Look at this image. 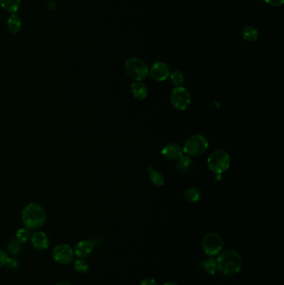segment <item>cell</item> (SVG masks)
Returning a JSON list of instances; mask_svg holds the SVG:
<instances>
[{"mask_svg": "<svg viewBox=\"0 0 284 285\" xmlns=\"http://www.w3.org/2000/svg\"><path fill=\"white\" fill-rule=\"evenodd\" d=\"M163 285H178L177 283L175 282H167L165 284H163Z\"/></svg>", "mask_w": 284, "mask_h": 285, "instance_id": "cell-28", "label": "cell"}, {"mask_svg": "<svg viewBox=\"0 0 284 285\" xmlns=\"http://www.w3.org/2000/svg\"><path fill=\"white\" fill-rule=\"evenodd\" d=\"M74 252L68 244H59L54 248L53 257L60 264H69L73 260Z\"/></svg>", "mask_w": 284, "mask_h": 285, "instance_id": "cell-8", "label": "cell"}, {"mask_svg": "<svg viewBox=\"0 0 284 285\" xmlns=\"http://www.w3.org/2000/svg\"><path fill=\"white\" fill-rule=\"evenodd\" d=\"M73 268L79 274H85L88 271L89 265L87 261L84 259H78L73 262Z\"/></svg>", "mask_w": 284, "mask_h": 285, "instance_id": "cell-19", "label": "cell"}, {"mask_svg": "<svg viewBox=\"0 0 284 285\" xmlns=\"http://www.w3.org/2000/svg\"><path fill=\"white\" fill-rule=\"evenodd\" d=\"M264 2L269 4L271 6H274V7H278V6H281L284 3V0H263Z\"/></svg>", "mask_w": 284, "mask_h": 285, "instance_id": "cell-27", "label": "cell"}, {"mask_svg": "<svg viewBox=\"0 0 284 285\" xmlns=\"http://www.w3.org/2000/svg\"><path fill=\"white\" fill-rule=\"evenodd\" d=\"M93 251V243L89 240H82L77 243L74 248V254L79 259L88 257Z\"/></svg>", "mask_w": 284, "mask_h": 285, "instance_id": "cell-11", "label": "cell"}, {"mask_svg": "<svg viewBox=\"0 0 284 285\" xmlns=\"http://www.w3.org/2000/svg\"><path fill=\"white\" fill-rule=\"evenodd\" d=\"M56 285H72L71 284L68 282H60L59 284H57Z\"/></svg>", "mask_w": 284, "mask_h": 285, "instance_id": "cell-29", "label": "cell"}, {"mask_svg": "<svg viewBox=\"0 0 284 285\" xmlns=\"http://www.w3.org/2000/svg\"><path fill=\"white\" fill-rule=\"evenodd\" d=\"M30 240L34 248L40 251H44L49 247V240L44 232H34L30 236Z\"/></svg>", "mask_w": 284, "mask_h": 285, "instance_id": "cell-10", "label": "cell"}, {"mask_svg": "<svg viewBox=\"0 0 284 285\" xmlns=\"http://www.w3.org/2000/svg\"><path fill=\"white\" fill-rule=\"evenodd\" d=\"M124 70L127 75L135 81H141L149 74V67L144 60L137 57H132L127 60L124 65Z\"/></svg>", "mask_w": 284, "mask_h": 285, "instance_id": "cell-4", "label": "cell"}, {"mask_svg": "<svg viewBox=\"0 0 284 285\" xmlns=\"http://www.w3.org/2000/svg\"><path fill=\"white\" fill-rule=\"evenodd\" d=\"M169 79L174 85H176V87L181 86L184 81V76H183V73L179 70L173 71L172 73H170Z\"/></svg>", "mask_w": 284, "mask_h": 285, "instance_id": "cell-22", "label": "cell"}, {"mask_svg": "<svg viewBox=\"0 0 284 285\" xmlns=\"http://www.w3.org/2000/svg\"><path fill=\"white\" fill-rule=\"evenodd\" d=\"M150 181L152 182L153 184H154L155 186L161 187L163 186L165 184V179L163 178V175L158 171H152L150 173V176H149Z\"/></svg>", "mask_w": 284, "mask_h": 285, "instance_id": "cell-20", "label": "cell"}, {"mask_svg": "<svg viewBox=\"0 0 284 285\" xmlns=\"http://www.w3.org/2000/svg\"><path fill=\"white\" fill-rule=\"evenodd\" d=\"M0 5L10 14H16L21 5V0H0Z\"/></svg>", "mask_w": 284, "mask_h": 285, "instance_id": "cell-15", "label": "cell"}, {"mask_svg": "<svg viewBox=\"0 0 284 285\" xmlns=\"http://www.w3.org/2000/svg\"><path fill=\"white\" fill-rule=\"evenodd\" d=\"M21 244L20 242H18L16 239H13V240L9 242V246H8V250H9L10 254H13V255H16V254H19L20 251H21Z\"/></svg>", "mask_w": 284, "mask_h": 285, "instance_id": "cell-24", "label": "cell"}, {"mask_svg": "<svg viewBox=\"0 0 284 285\" xmlns=\"http://www.w3.org/2000/svg\"><path fill=\"white\" fill-rule=\"evenodd\" d=\"M29 238H30L29 229H27V228H23V229H20L18 230L17 235H16L15 239L20 243H24L29 240Z\"/></svg>", "mask_w": 284, "mask_h": 285, "instance_id": "cell-23", "label": "cell"}, {"mask_svg": "<svg viewBox=\"0 0 284 285\" xmlns=\"http://www.w3.org/2000/svg\"><path fill=\"white\" fill-rule=\"evenodd\" d=\"M131 91H132V95L136 99H146L149 91L146 85L141 81H135L131 85Z\"/></svg>", "mask_w": 284, "mask_h": 285, "instance_id": "cell-13", "label": "cell"}, {"mask_svg": "<svg viewBox=\"0 0 284 285\" xmlns=\"http://www.w3.org/2000/svg\"><path fill=\"white\" fill-rule=\"evenodd\" d=\"M202 247L203 252L208 257L218 256L222 251L223 240L218 233H208L203 237Z\"/></svg>", "mask_w": 284, "mask_h": 285, "instance_id": "cell-6", "label": "cell"}, {"mask_svg": "<svg viewBox=\"0 0 284 285\" xmlns=\"http://www.w3.org/2000/svg\"><path fill=\"white\" fill-rule=\"evenodd\" d=\"M208 139L201 134H194L186 140L183 151L189 156H199L208 150Z\"/></svg>", "mask_w": 284, "mask_h": 285, "instance_id": "cell-5", "label": "cell"}, {"mask_svg": "<svg viewBox=\"0 0 284 285\" xmlns=\"http://www.w3.org/2000/svg\"><path fill=\"white\" fill-rule=\"evenodd\" d=\"M140 285H158V283L153 278H145L141 280Z\"/></svg>", "mask_w": 284, "mask_h": 285, "instance_id": "cell-26", "label": "cell"}, {"mask_svg": "<svg viewBox=\"0 0 284 285\" xmlns=\"http://www.w3.org/2000/svg\"><path fill=\"white\" fill-rule=\"evenodd\" d=\"M200 191L196 188H189L183 193V197L189 203H195L200 199Z\"/></svg>", "mask_w": 284, "mask_h": 285, "instance_id": "cell-18", "label": "cell"}, {"mask_svg": "<svg viewBox=\"0 0 284 285\" xmlns=\"http://www.w3.org/2000/svg\"><path fill=\"white\" fill-rule=\"evenodd\" d=\"M216 260L218 270L224 275L233 276L242 270L243 264L242 257L234 250L221 252Z\"/></svg>", "mask_w": 284, "mask_h": 285, "instance_id": "cell-1", "label": "cell"}, {"mask_svg": "<svg viewBox=\"0 0 284 285\" xmlns=\"http://www.w3.org/2000/svg\"><path fill=\"white\" fill-rule=\"evenodd\" d=\"M9 262V257L8 254L3 250L0 249V267L6 265Z\"/></svg>", "mask_w": 284, "mask_h": 285, "instance_id": "cell-25", "label": "cell"}, {"mask_svg": "<svg viewBox=\"0 0 284 285\" xmlns=\"http://www.w3.org/2000/svg\"><path fill=\"white\" fill-rule=\"evenodd\" d=\"M22 221L28 229H39L44 225L46 213L43 207L35 203H30L23 208Z\"/></svg>", "mask_w": 284, "mask_h": 285, "instance_id": "cell-2", "label": "cell"}, {"mask_svg": "<svg viewBox=\"0 0 284 285\" xmlns=\"http://www.w3.org/2000/svg\"><path fill=\"white\" fill-rule=\"evenodd\" d=\"M149 74L156 81H164L169 77L170 69L169 66L163 62H156L149 69Z\"/></svg>", "mask_w": 284, "mask_h": 285, "instance_id": "cell-9", "label": "cell"}, {"mask_svg": "<svg viewBox=\"0 0 284 285\" xmlns=\"http://www.w3.org/2000/svg\"><path fill=\"white\" fill-rule=\"evenodd\" d=\"M7 26L12 34H17L22 28V20L16 14H12L7 20Z\"/></svg>", "mask_w": 284, "mask_h": 285, "instance_id": "cell-14", "label": "cell"}, {"mask_svg": "<svg viewBox=\"0 0 284 285\" xmlns=\"http://www.w3.org/2000/svg\"><path fill=\"white\" fill-rule=\"evenodd\" d=\"M230 164V155L225 150H216L208 158V169L217 175L226 172Z\"/></svg>", "mask_w": 284, "mask_h": 285, "instance_id": "cell-3", "label": "cell"}, {"mask_svg": "<svg viewBox=\"0 0 284 285\" xmlns=\"http://www.w3.org/2000/svg\"><path fill=\"white\" fill-rule=\"evenodd\" d=\"M201 266L204 269V271L209 275H214L218 271V264L217 260L214 258H208L206 260H202Z\"/></svg>", "mask_w": 284, "mask_h": 285, "instance_id": "cell-16", "label": "cell"}, {"mask_svg": "<svg viewBox=\"0 0 284 285\" xmlns=\"http://www.w3.org/2000/svg\"><path fill=\"white\" fill-rule=\"evenodd\" d=\"M172 105L178 110H186L191 103V96L188 89L182 86L175 88L170 94Z\"/></svg>", "mask_w": 284, "mask_h": 285, "instance_id": "cell-7", "label": "cell"}, {"mask_svg": "<svg viewBox=\"0 0 284 285\" xmlns=\"http://www.w3.org/2000/svg\"><path fill=\"white\" fill-rule=\"evenodd\" d=\"M162 153L164 158H168L169 160H177L183 154V151L177 144H169L163 148Z\"/></svg>", "mask_w": 284, "mask_h": 285, "instance_id": "cell-12", "label": "cell"}, {"mask_svg": "<svg viewBox=\"0 0 284 285\" xmlns=\"http://www.w3.org/2000/svg\"><path fill=\"white\" fill-rule=\"evenodd\" d=\"M242 35L245 41L254 42L259 39V31L252 26H247L242 28Z\"/></svg>", "mask_w": 284, "mask_h": 285, "instance_id": "cell-17", "label": "cell"}, {"mask_svg": "<svg viewBox=\"0 0 284 285\" xmlns=\"http://www.w3.org/2000/svg\"><path fill=\"white\" fill-rule=\"evenodd\" d=\"M192 160L190 157L187 154H182L179 158L177 159L176 166L179 170H187L191 165Z\"/></svg>", "mask_w": 284, "mask_h": 285, "instance_id": "cell-21", "label": "cell"}]
</instances>
